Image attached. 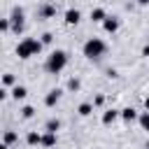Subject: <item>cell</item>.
<instances>
[{
  "instance_id": "27",
  "label": "cell",
  "mask_w": 149,
  "mask_h": 149,
  "mask_svg": "<svg viewBox=\"0 0 149 149\" xmlns=\"http://www.w3.org/2000/svg\"><path fill=\"white\" fill-rule=\"evenodd\" d=\"M7 95H9V91H7V88H5V86H0V102H2V100H5V98H7Z\"/></svg>"
},
{
  "instance_id": "16",
  "label": "cell",
  "mask_w": 149,
  "mask_h": 149,
  "mask_svg": "<svg viewBox=\"0 0 149 149\" xmlns=\"http://www.w3.org/2000/svg\"><path fill=\"white\" fill-rule=\"evenodd\" d=\"M56 142H58V137H56V135H51V133H42V140H40V144H42L44 149H51V147H56Z\"/></svg>"
},
{
  "instance_id": "29",
  "label": "cell",
  "mask_w": 149,
  "mask_h": 149,
  "mask_svg": "<svg viewBox=\"0 0 149 149\" xmlns=\"http://www.w3.org/2000/svg\"><path fill=\"white\" fill-rule=\"evenodd\" d=\"M144 112H149V95L144 98Z\"/></svg>"
},
{
  "instance_id": "1",
  "label": "cell",
  "mask_w": 149,
  "mask_h": 149,
  "mask_svg": "<svg viewBox=\"0 0 149 149\" xmlns=\"http://www.w3.org/2000/svg\"><path fill=\"white\" fill-rule=\"evenodd\" d=\"M68 61H70L68 51L54 49V51L47 56V61H44V72H47V74H61V72L68 68Z\"/></svg>"
},
{
  "instance_id": "25",
  "label": "cell",
  "mask_w": 149,
  "mask_h": 149,
  "mask_svg": "<svg viewBox=\"0 0 149 149\" xmlns=\"http://www.w3.org/2000/svg\"><path fill=\"white\" fill-rule=\"evenodd\" d=\"M9 30V19H0V33H7Z\"/></svg>"
},
{
  "instance_id": "9",
  "label": "cell",
  "mask_w": 149,
  "mask_h": 149,
  "mask_svg": "<svg viewBox=\"0 0 149 149\" xmlns=\"http://www.w3.org/2000/svg\"><path fill=\"white\" fill-rule=\"evenodd\" d=\"M119 26H121V21H119L116 16H109V14H107V19L102 21V30H105V33H112V35L119 30Z\"/></svg>"
},
{
  "instance_id": "10",
  "label": "cell",
  "mask_w": 149,
  "mask_h": 149,
  "mask_svg": "<svg viewBox=\"0 0 149 149\" xmlns=\"http://www.w3.org/2000/svg\"><path fill=\"white\" fill-rule=\"evenodd\" d=\"M9 95L19 102V100H26V95H28V88L23 86V84H16L14 88H9Z\"/></svg>"
},
{
  "instance_id": "23",
  "label": "cell",
  "mask_w": 149,
  "mask_h": 149,
  "mask_svg": "<svg viewBox=\"0 0 149 149\" xmlns=\"http://www.w3.org/2000/svg\"><path fill=\"white\" fill-rule=\"evenodd\" d=\"M26 30V23H14V26H9V33H14V35H21Z\"/></svg>"
},
{
  "instance_id": "19",
  "label": "cell",
  "mask_w": 149,
  "mask_h": 149,
  "mask_svg": "<svg viewBox=\"0 0 149 149\" xmlns=\"http://www.w3.org/2000/svg\"><path fill=\"white\" fill-rule=\"evenodd\" d=\"M40 140H42V133H37V130H30V133L26 135V142H28L30 147H35V144H40Z\"/></svg>"
},
{
  "instance_id": "13",
  "label": "cell",
  "mask_w": 149,
  "mask_h": 149,
  "mask_svg": "<svg viewBox=\"0 0 149 149\" xmlns=\"http://www.w3.org/2000/svg\"><path fill=\"white\" fill-rule=\"evenodd\" d=\"M107 19V12H105V7H93L91 9V21H95V23H102Z\"/></svg>"
},
{
  "instance_id": "18",
  "label": "cell",
  "mask_w": 149,
  "mask_h": 149,
  "mask_svg": "<svg viewBox=\"0 0 149 149\" xmlns=\"http://www.w3.org/2000/svg\"><path fill=\"white\" fill-rule=\"evenodd\" d=\"M77 114H79V116H91V114H93V105H91V102H81V105L77 107Z\"/></svg>"
},
{
  "instance_id": "24",
  "label": "cell",
  "mask_w": 149,
  "mask_h": 149,
  "mask_svg": "<svg viewBox=\"0 0 149 149\" xmlns=\"http://www.w3.org/2000/svg\"><path fill=\"white\" fill-rule=\"evenodd\" d=\"M91 105H93V109H95V107H102V105H105V95H102V93H98V95L93 98V102H91Z\"/></svg>"
},
{
  "instance_id": "3",
  "label": "cell",
  "mask_w": 149,
  "mask_h": 149,
  "mask_svg": "<svg viewBox=\"0 0 149 149\" xmlns=\"http://www.w3.org/2000/svg\"><path fill=\"white\" fill-rule=\"evenodd\" d=\"M81 51H84V56H86L88 61H100V58L107 54V42L100 40V37H88V40L84 42Z\"/></svg>"
},
{
  "instance_id": "12",
  "label": "cell",
  "mask_w": 149,
  "mask_h": 149,
  "mask_svg": "<svg viewBox=\"0 0 149 149\" xmlns=\"http://www.w3.org/2000/svg\"><path fill=\"white\" fill-rule=\"evenodd\" d=\"M58 130H61V119H54V116H51V119H47V121H44V133L56 135Z\"/></svg>"
},
{
  "instance_id": "14",
  "label": "cell",
  "mask_w": 149,
  "mask_h": 149,
  "mask_svg": "<svg viewBox=\"0 0 149 149\" xmlns=\"http://www.w3.org/2000/svg\"><path fill=\"white\" fill-rule=\"evenodd\" d=\"M0 86H5V88H14V86H16V74L5 72V74L0 77Z\"/></svg>"
},
{
  "instance_id": "17",
  "label": "cell",
  "mask_w": 149,
  "mask_h": 149,
  "mask_svg": "<svg viewBox=\"0 0 149 149\" xmlns=\"http://www.w3.org/2000/svg\"><path fill=\"white\" fill-rule=\"evenodd\" d=\"M65 88H68L70 93H79V88H81V79H79V77H70L68 84H65Z\"/></svg>"
},
{
  "instance_id": "5",
  "label": "cell",
  "mask_w": 149,
  "mask_h": 149,
  "mask_svg": "<svg viewBox=\"0 0 149 149\" xmlns=\"http://www.w3.org/2000/svg\"><path fill=\"white\" fill-rule=\"evenodd\" d=\"M14 23H26V9L21 5H14L9 12V26H14Z\"/></svg>"
},
{
  "instance_id": "11",
  "label": "cell",
  "mask_w": 149,
  "mask_h": 149,
  "mask_svg": "<svg viewBox=\"0 0 149 149\" xmlns=\"http://www.w3.org/2000/svg\"><path fill=\"white\" fill-rule=\"evenodd\" d=\"M116 119H119V109H114V107H112V109L102 112V119H100V121H102V126H112Z\"/></svg>"
},
{
  "instance_id": "8",
  "label": "cell",
  "mask_w": 149,
  "mask_h": 149,
  "mask_svg": "<svg viewBox=\"0 0 149 149\" xmlns=\"http://www.w3.org/2000/svg\"><path fill=\"white\" fill-rule=\"evenodd\" d=\"M137 109L135 107H123V109H119V119H123V123H133V121H137Z\"/></svg>"
},
{
  "instance_id": "28",
  "label": "cell",
  "mask_w": 149,
  "mask_h": 149,
  "mask_svg": "<svg viewBox=\"0 0 149 149\" xmlns=\"http://www.w3.org/2000/svg\"><path fill=\"white\" fill-rule=\"evenodd\" d=\"M142 56H144V58H149V42L142 47Z\"/></svg>"
},
{
  "instance_id": "20",
  "label": "cell",
  "mask_w": 149,
  "mask_h": 149,
  "mask_svg": "<svg viewBox=\"0 0 149 149\" xmlns=\"http://www.w3.org/2000/svg\"><path fill=\"white\" fill-rule=\"evenodd\" d=\"M137 123H140L142 130L149 133V112H140V114H137Z\"/></svg>"
},
{
  "instance_id": "21",
  "label": "cell",
  "mask_w": 149,
  "mask_h": 149,
  "mask_svg": "<svg viewBox=\"0 0 149 149\" xmlns=\"http://www.w3.org/2000/svg\"><path fill=\"white\" fill-rule=\"evenodd\" d=\"M35 116V107L33 105H23L21 107V119H33Z\"/></svg>"
},
{
  "instance_id": "26",
  "label": "cell",
  "mask_w": 149,
  "mask_h": 149,
  "mask_svg": "<svg viewBox=\"0 0 149 149\" xmlns=\"http://www.w3.org/2000/svg\"><path fill=\"white\" fill-rule=\"evenodd\" d=\"M105 74H107V77H109V79H116V77H119V72H116V70H114V68H109V70H107V72H105Z\"/></svg>"
},
{
  "instance_id": "4",
  "label": "cell",
  "mask_w": 149,
  "mask_h": 149,
  "mask_svg": "<svg viewBox=\"0 0 149 149\" xmlns=\"http://www.w3.org/2000/svg\"><path fill=\"white\" fill-rule=\"evenodd\" d=\"M56 12H58V7L54 2H42L37 7V19H51V16H56Z\"/></svg>"
},
{
  "instance_id": "30",
  "label": "cell",
  "mask_w": 149,
  "mask_h": 149,
  "mask_svg": "<svg viewBox=\"0 0 149 149\" xmlns=\"http://www.w3.org/2000/svg\"><path fill=\"white\" fill-rule=\"evenodd\" d=\"M0 149H9V147H5V144H2V140H0Z\"/></svg>"
},
{
  "instance_id": "6",
  "label": "cell",
  "mask_w": 149,
  "mask_h": 149,
  "mask_svg": "<svg viewBox=\"0 0 149 149\" xmlns=\"http://www.w3.org/2000/svg\"><path fill=\"white\" fill-rule=\"evenodd\" d=\"M63 19H65V23H68V26H77V23H79V19H81V12H79L77 7H68V9H65V14H63Z\"/></svg>"
},
{
  "instance_id": "7",
  "label": "cell",
  "mask_w": 149,
  "mask_h": 149,
  "mask_svg": "<svg viewBox=\"0 0 149 149\" xmlns=\"http://www.w3.org/2000/svg\"><path fill=\"white\" fill-rule=\"evenodd\" d=\"M61 95H63V88H58V86L51 88V91L44 95V105H47V107H56L58 100H61Z\"/></svg>"
},
{
  "instance_id": "31",
  "label": "cell",
  "mask_w": 149,
  "mask_h": 149,
  "mask_svg": "<svg viewBox=\"0 0 149 149\" xmlns=\"http://www.w3.org/2000/svg\"><path fill=\"white\" fill-rule=\"evenodd\" d=\"M144 149H149V142H147V147H144Z\"/></svg>"
},
{
  "instance_id": "15",
  "label": "cell",
  "mask_w": 149,
  "mask_h": 149,
  "mask_svg": "<svg viewBox=\"0 0 149 149\" xmlns=\"http://www.w3.org/2000/svg\"><path fill=\"white\" fill-rule=\"evenodd\" d=\"M16 142H19V133H16V130H5L2 144H5V147H12V144H16Z\"/></svg>"
},
{
  "instance_id": "22",
  "label": "cell",
  "mask_w": 149,
  "mask_h": 149,
  "mask_svg": "<svg viewBox=\"0 0 149 149\" xmlns=\"http://www.w3.org/2000/svg\"><path fill=\"white\" fill-rule=\"evenodd\" d=\"M40 42H42V47L54 44V33H42V35H40Z\"/></svg>"
},
{
  "instance_id": "2",
  "label": "cell",
  "mask_w": 149,
  "mask_h": 149,
  "mask_svg": "<svg viewBox=\"0 0 149 149\" xmlns=\"http://www.w3.org/2000/svg\"><path fill=\"white\" fill-rule=\"evenodd\" d=\"M42 42L37 40V37H23L19 44H16V49H14V54L19 56V58H30V56H37V54H42Z\"/></svg>"
}]
</instances>
